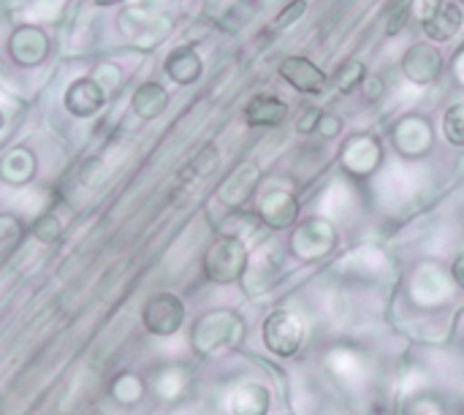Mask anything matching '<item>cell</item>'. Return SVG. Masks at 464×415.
<instances>
[{"instance_id":"obj_20","label":"cell","mask_w":464,"mask_h":415,"mask_svg":"<svg viewBox=\"0 0 464 415\" xmlns=\"http://www.w3.org/2000/svg\"><path fill=\"white\" fill-rule=\"evenodd\" d=\"M35 174V158L30 150H11L3 160H0V179L11 182V185H22Z\"/></svg>"},{"instance_id":"obj_11","label":"cell","mask_w":464,"mask_h":415,"mask_svg":"<svg viewBox=\"0 0 464 415\" xmlns=\"http://www.w3.org/2000/svg\"><path fill=\"white\" fill-rule=\"evenodd\" d=\"M277 71L294 90L304 95H318L329 87V76L324 73V68H318L310 57H302V54L285 57Z\"/></svg>"},{"instance_id":"obj_37","label":"cell","mask_w":464,"mask_h":415,"mask_svg":"<svg viewBox=\"0 0 464 415\" xmlns=\"http://www.w3.org/2000/svg\"><path fill=\"white\" fill-rule=\"evenodd\" d=\"M454 71H457V79L464 84V46L457 52V60H454Z\"/></svg>"},{"instance_id":"obj_28","label":"cell","mask_w":464,"mask_h":415,"mask_svg":"<svg viewBox=\"0 0 464 415\" xmlns=\"http://www.w3.org/2000/svg\"><path fill=\"white\" fill-rule=\"evenodd\" d=\"M304 11H307V0H291V3L277 14L275 27H288V24L299 22V19L304 16Z\"/></svg>"},{"instance_id":"obj_5","label":"cell","mask_w":464,"mask_h":415,"mask_svg":"<svg viewBox=\"0 0 464 415\" xmlns=\"http://www.w3.org/2000/svg\"><path fill=\"white\" fill-rule=\"evenodd\" d=\"M443 71H446V57L432 41H413L402 54V73L419 87L435 84L443 76Z\"/></svg>"},{"instance_id":"obj_39","label":"cell","mask_w":464,"mask_h":415,"mask_svg":"<svg viewBox=\"0 0 464 415\" xmlns=\"http://www.w3.org/2000/svg\"><path fill=\"white\" fill-rule=\"evenodd\" d=\"M0 128H3V114H0Z\"/></svg>"},{"instance_id":"obj_8","label":"cell","mask_w":464,"mask_h":415,"mask_svg":"<svg viewBox=\"0 0 464 415\" xmlns=\"http://www.w3.org/2000/svg\"><path fill=\"white\" fill-rule=\"evenodd\" d=\"M304 340V326L302 321L288 313V310H277L264 321V345L275 353V356H294L302 348Z\"/></svg>"},{"instance_id":"obj_32","label":"cell","mask_w":464,"mask_h":415,"mask_svg":"<svg viewBox=\"0 0 464 415\" xmlns=\"http://www.w3.org/2000/svg\"><path fill=\"white\" fill-rule=\"evenodd\" d=\"M383 90H386L383 76H367V79H364V84H362V95H364L370 103H375V101L383 95Z\"/></svg>"},{"instance_id":"obj_30","label":"cell","mask_w":464,"mask_h":415,"mask_svg":"<svg viewBox=\"0 0 464 415\" xmlns=\"http://www.w3.org/2000/svg\"><path fill=\"white\" fill-rule=\"evenodd\" d=\"M95 82L103 87V92L106 90H114L120 84V68H114V65H98L95 68Z\"/></svg>"},{"instance_id":"obj_23","label":"cell","mask_w":464,"mask_h":415,"mask_svg":"<svg viewBox=\"0 0 464 415\" xmlns=\"http://www.w3.org/2000/svg\"><path fill=\"white\" fill-rule=\"evenodd\" d=\"M22 242V223L11 215H0V264L16 250Z\"/></svg>"},{"instance_id":"obj_24","label":"cell","mask_w":464,"mask_h":415,"mask_svg":"<svg viewBox=\"0 0 464 415\" xmlns=\"http://www.w3.org/2000/svg\"><path fill=\"white\" fill-rule=\"evenodd\" d=\"M446 139L457 147H464V103H454L443 117Z\"/></svg>"},{"instance_id":"obj_36","label":"cell","mask_w":464,"mask_h":415,"mask_svg":"<svg viewBox=\"0 0 464 415\" xmlns=\"http://www.w3.org/2000/svg\"><path fill=\"white\" fill-rule=\"evenodd\" d=\"M451 277H454V283L464 291V253L462 256H457V261H454V266H451Z\"/></svg>"},{"instance_id":"obj_6","label":"cell","mask_w":464,"mask_h":415,"mask_svg":"<svg viewBox=\"0 0 464 415\" xmlns=\"http://www.w3.org/2000/svg\"><path fill=\"white\" fill-rule=\"evenodd\" d=\"M169 19L150 3V0H139L136 5L125 8L120 14V30L139 41V43H155L169 33Z\"/></svg>"},{"instance_id":"obj_22","label":"cell","mask_w":464,"mask_h":415,"mask_svg":"<svg viewBox=\"0 0 464 415\" xmlns=\"http://www.w3.org/2000/svg\"><path fill=\"white\" fill-rule=\"evenodd\" d=\"M144 381L133 372H125L120 375L114 383H111V397L120 402V405H136L141 397H144Z\"/></svg>"},{"instance_id":"obj_17","label":"cell","mask_w":464,"mask_h":415,"mask_svg":"<svg viewBox=\"0 0 464 415\" xmlns=\"http://www.w3.org/2000/svg\"><path fill=\"white\" fill-rule=\"evenodd\" d=\"M201 71H204V63H201V57H198V52L193 46H177L166 57V73L177 84H193V82H198Z\"/></svg>"},{"instance_id":"obj_27","label":"cell","mask_w":464,"mask_h":415,"mask_svg":"<svg viewBox=\"0 0 464 415\" xmlns=\"http://www.w3.org/2000/svg\"><path fill=\"white\" fill-rule=\"evenodd\" d=\"M218 160H220V155H218V150L215 147H204L193 160H190V174L193 177H209L215 169H218Z\"/></svg>"},{"instance_id":"obj_2","label":"cell","mask_w":464,"mask_h":415,"mask_svg":"<svg viewBox=\"0 0 464 415\" xmlns=\"http://www.w3.org/2000/svg\"><path fill=\"white\" fill-rule=\"evenodd\" d=\"M411 14L421 22V30L432 43H446L457 38L464 24L462 5L451 0H416L411 5Z\"/></svg>"},{"instance_id":"obj_31","label":"cell","mask_w":464,"mask_h":415,"mask_svg":"<svg viewBox=\"0 0 464 415\" xmlns=\"http://www.w3.org/2000/svg\"><path fill=\"white\" fill-rule=\"evenodd\" d=\"M343 130V120L337 117V114H329V111H324L321 114V122H318V136H324V139H334L337 133Z\"/></svg>"},{"instance_id":"obj_7","label":"cell","mask_w":464,"mask_h":415,"mask_svg":"<svg viewBox=\"0 0 464 415\" xmlns=\"http://www.w3.org/2000/svg\"><path fill=\"white\" fill-rule=\"evenodd\" d=\"M185 321V304L174 294H155L141 307V323L155 337H171L182 329Z\"/></svg>"},{"instance_id":"obj_19","label":"cell","mask_w":464,"mask_h":415,"mask_svg":"<svg viewBox=\"0 0 464 415\" xmlns=\"http://www.w3.org/2000/svg\"><path fill=\"white\" fill-rule=\"evenodd\" d=\"M130 106H133V111H136L141 120H155V117H160V114L166 111V106H169V92H166L158 82H147V84H141V87L133 92Z\"/></svg>"},{"instance_id":"obj_26","label":"cell","mask_w":464,"mask_h":415,"mask_svg":"<svg viewBox=\"0 0 464 415\" xmlns=\"http://www.w3.org/2000/svg\"><path fill=\"white\" fill-rule=\"evenodd\" d=\"M60 234H63V226L54 215H41L33 226V236L44 245H54L60 239Z\"/></svg>"},{"instance_id":"obj_34","label":"cell","mask_w":464,"mask_h":415,"mask_svg":"<svg viewBox=\"0 0 464 415\" xmlns=\"http://www.w3.org/2000/svg\"><path fill=\"white\" fill-rule=\"evenodd\" d=\"M103 174H106L103 160H87V163L82 166V182H84V185H95Z\"/></svg>"},{"instance_id":"obj_21","label":"cell","mask_w":464,"mask_h":415,"mask_svg":"<svg viewBox=\"0 0 464 415\" xmlns=\"http://www.w3.org/2000/svg\"><path fill=\"white\" fill-rule=\"evenodd\" d=\"M370 73H367V65L362 63V60H356V57H351V60H343L340 65H337V71H334V76H332V84L340 90V92H356V90H362V84H364V79H367Z\"/></svg>"},{"instance_id":"obj_10","label":"cell","mask_w":464,"mask_h":415,"mask_svg":"<svg viewBox=\"0 0 464 415\" xmlns=\"http://www.w3.org/2000/svg\"><path fill=\"white\" fill-rule=\"evenodd\" d=\"M392 139H394V147H397L400 155H405V158H419V155L430 152V147H432V141H435V133H432V125H430L424 117L408 114V117H402V120L394 125Z\"/></svg>"},{"instance_id":"obj_29","label":"cell","mask_w":464,"mask_h":415,"mask_svg":"<svg viewBox=\"0 0 464 415\" xmlns=\"http://www.w3.org/2000/svg\"><path fill=\"white\" fill-rule=\"evenodd\" d=\"M321 114H324V109L307 106V109L302 111V117L296 120V133H302V136L315 133V130H318V122H321Z\"/></svg>"},{"instance_id":"obj_15","label":"cell","mask_w":464,"mask_h":415,"mask_svg":"<svg viewBox=\"0 0 464 415\" xmlns=\"http://www.w3.org/2000/svg\"><path fill=\"white\" fill-rule=\"evenodd\" d=\"M65 109L76 117H90L103 106V87L95 79H76L65 90Z\"/></svg>"},{"instance_id":"obj_35","label":"cell","mask_w":464,"mask_h":415,"mask_svg":"<svg viewBox=\"0 0 464 415\" xmlns=\"http://www.w3.org/2000/svg\"><path fill=\"white\" fill-rule=\"evenodd\" d=\"M408 14H411V5H402L400 11H394V14L389 16V22H386V33H389V35H397V33L405 27Z\"/></svg>"},{"instance_id":"obj_40","label":"cell","mask_w":464,"mask_h":415,"mask_svg":"<svg viewBox=\"0 0 464 415\" xmlns=\"http://www.w3.org/2000/svg\"><path fill=\"white\" fill-rule=\"evenodd\" d=\"M457 3H459V5H464V0H457Z\"/></svg>"},{"instance_id":"obj_13","label":"cell","mask_w":464,"mask_h":415,"mask_svg":"<svg viewBox=\"0 0 464 415\" xmlns=\"http://www.w3.org/2000/svg\"><path fill=\"white\" fill-rule=\"evenodd\" d=\"M258 215L261 220L269 226V228H291L299 217V201L288 193V190H272L261 198V207H258Z\"/></svg>"},{"instance_id":"obj_18","label":"cell","mask_w":464,"mask_h":415,"mask_svg":"<svg viewBox=\"0 0 464 415\" xmlns=\"http://www.w3.org/2000/svg\"><path fill=\"white\" fill-rule=\"evenodd\" d=\"M272 405V397L266 386L261 383H245L231 397V413L234 415H266Z\"/></svg>"},{"instance_id":"obj_25","label":"cell","mask_w":464,"mask_h":415,"mask_svg":"<svg viewBox=\"0 0 464 415\" xmlns=\"http://www.w3.org/2000/svg\"><path fill=\"white\" fill-rule=\"evenodd\" d=\"M258 11V0H237L228 11H226V27L228 30H239L245 22L253 19V14Z\"/></svg>"},{"instance_id":"obj_9","label":"cell","mask_w":464,"mask_h":415,"mask_svg":"<svg viewBox=\"0 0 464 415\" xmlns=\"http://www.w3.org/2000/svg\"><path fill=\"white\" fill-rule=\"evenodd\" d=\"M381 158H383L381 141L375 136H367V133L348 139V144L340 152L343 169L353 177H370L381 166Z\"/></svg>"},{"instance_id":"obj_12","label":"cell","mask_w":464,"mask_h":415,"mask_svg":"<svg viewBox=\"0 0 464 415\" xmlns=\"http://www.w3.org/2000/svg\"><path fill=\"white\" fill-rule=\"evenodd\" d=\"M288 114H291L288 103L269 92L250 98V103L245 106V122L250 128H277L288 120Z\"/></svg>"},{"instance_id":"obj_16","label":"cell","mask_w":464,"mask_h":415,"mask_svg":"<svg viewBox=\"0 0 464 415\" xmlns=\"http://www.w3.org/2000/svg\"><path fill=\"white\" fill-rule=\"evenodd\" d=\"M46 49H49L46 35H44L38 27L24 24V27H19V30L11 35V54H14V60L22 63V65H35V63H41V60L46 57Z\"/></svg>"},{"instance_id":"obj_33","label":"cell","mask_w":464,"mask_h":415,"mask_svg":"<svg viewBox=\"0 0 464 415\" xmlns=\"http://www.w3.org/2000/svg\"><path fill=\"white\" fill-rule=\"evenodd\" d=\"M179 381L174 378V372L171 370H166V372H160L158 375V381H155V389H158V394H163V397H174L177 391H179Z\"/></svg>"},{"instance_id":"obj_38","label":"cell","mask_w":464,"mask_h":415,"mask_svg":"<svg viewBox=\"0 0 464 415\" xmlns=\"http://www.w3.org/2000/svg\"><path fill=\"white\" fill-rule=\"evenodd\" d=\"M92 3H98V5H111V3H120V0H92Z\"/></svg>"},{"instance_id":"obj_3","label":"cell","mask_w":464,"mask_h":415,"mask_svg":"<svg viewBox=\"0 0 464 415\" xmlns=\"http://www.w3.org/2000/svg\"><path fill=\"white\" fill-rule=\"evenodd\" d=\"M247 272V247L239 236H220L204 256V275L212 283L228 285Z\"/></svg>"},{"instance_id":"obj_14","label":"cell","mask_w":464,"mask_h":415,"mask_svg":"<svg viewBox=\"0 0 464 415\" xmlns=\"http://www.w3.org/2000/svg\"><path fill=\"white\" fill-rule=\"evenodd\" d=\"M258 182H261V169H258L256 163H245V166H239V169L220 185L218 198H220L226 207H242V204L253 196V190L258 188Z\"/></svg>"},{"instance_id":"obj_1","label":"cell","mask_w":464,"mask_h":415,"mask_svg":"<svg viewBox=\"0 0 464 415\" xmlns=\"http://www.w3.org/2000/svg\"><path fill=\"white\" fill-rule=\"evenodd\" d=\"M245 334V326L239 321L237 313L228 310H212L207 315L198 318V323L193 326V348L201 356H209L226 345H237Z\"/></svg>"},{"instance_id":"obj_4","label":"cell","mask_w":464,"mask_h":415,"mask_svg":"<svg viewBox=\"0 0 464 415\" xmlns=\"http://www.w3.org/2000/svg\"><path fill=\"white\" fill-rule=\"evenodd\" d=\"M337 245V231L326 217H310L291 234V253L299 261H321Z\"/></svg>"}]
</instances>
